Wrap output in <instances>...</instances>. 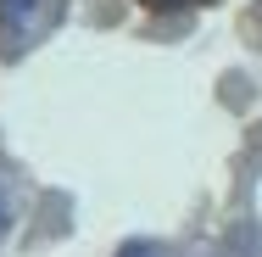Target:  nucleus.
<instances>
[{
	"instance_id": "f257e3e1",
	"label": "nucleus",
	"mask_w": 262,
	"mask_h": 257,
	"mask_svg": "<svg viewBox=\"0 0 262 257\" xmlns=\"http://www.w3.org/2000/svg\"><path fill=\"white\" fill-rule=\"evenodd\" d=\"M34 11H39V0H0V45L6 51L23 45V34L34 28Z\"/></svg>"
},
{
	"instance_id": "f03ea898",
	"label": "nucleus",
	"mask_w": 262,
	"mask_h": 257,
	"mask_svg": "<svg viewBox=\"0 0 262 257\" xmlns=\"http://www.w3.org/2000/svg\"><path fill=\"white\" fill-rule=\"evenodd\" d=\"M117 257H162V252H157V246H151V241H128V246H123V252H117Z\"/></svg>"
},
{
	"instance_id": "7ed1b4c3",
	"label": "nucleus",
	"mask_w": 262,
	"mask_h": 257,
	"mask_svg": "<svg viewBox=\"0 0 262 257\" xmlns=\"http://www.w3.org/2000/svg\"><path fill=\"white\" fill-rule=\"evenodd\" d=\"M11 224V202H6V190H0V229Z\"/></svg>"
},
{
	"instance_id": "20e7f679",
	"label": "nucleus",
	"mask_w": 262,
	"mask_h": 257,
	"mask_svg": "<svg viewBox=\"0 0 262 257\" xmlns=\"http://www.w3.org/2000/svg\"><path fill=\"white\" fill-rule=\"evenodd\" d=\"M145 6H201V0H145Z\"/></svg>"
}]
</instances>
